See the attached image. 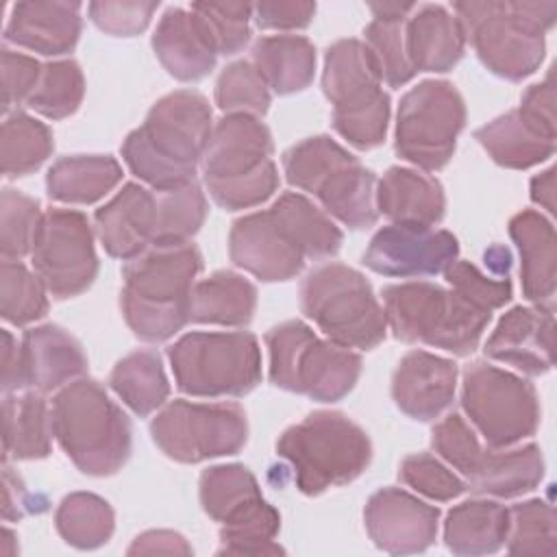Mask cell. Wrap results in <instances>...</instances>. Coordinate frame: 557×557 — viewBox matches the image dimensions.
Wrapping results in <instances>:
<instances>
[{
	"label": "cell",
	"mask_w": 557,
	"mask_h": 557,
	"mask_svg": "<svg viewBox=\"0 0 557 557\" xmlns=\"http://www.w3.org/2000/svg\"><path fill=\"white\" fill-rule=\"evenodd\" d=\"M213 126L209 100L194 89H178L150 107L120 152L126 168L152 191H170L196 181Z\"/></svg>",
	"instance_id": "obj_1"
},
{
	"label": "cell",
	"mask_w": 557,
	"mask_h": 557,
	"mask_svg": "<svg viewBox=\"0 0 557 557\" xmlns=\"http://www.w3.org/2000/svg\"><path fill=\"white\" fill-rule=\"evenodd\" d=\"M202 255L196 244H152L122 268L120 307L128 329L159 344L189 322V298Z\"/></svg>",
	"instance_id": "obj_2"
},
{
	"label": "cell",
	"mask_w": 557,
	"mask_h": 557,
	"mask_svg": "<svg viewBox=\"0 0 557 557\" xmlns=\"http://www.w3.org/2000/svg\"><path fill=\"white\" fill-rule=\"evenodd\" d=\"M453 11L479 61L492 74L518 83L544 59V35L555 24L557 2H455Z\"/></svg>",
	"instance_id": "obj_3"
},
{
	"label": "cell",
	"mask_w": 557,
	"mask_h": 557,
	"mask_svg": "<svg viewBox=\"0 0 557 557\" xmlns=\"http://www.w3.org/2000/svg\"><path fill=\"white\" fill-rule=\"evenodd\" d=\"M54 440L89 476H111L131 457L133 426L104 387L87 376L63 385L52 398Z\"/></svg>",
	"instance_id": "obj_4"
},
{
	"label": "cell",
	"mask_w": 557,
	"mask_h": 557,
	"mask_svg": "<svg viewBox=\"0 0 557 557\" xmlns=\"http://www.w3.org/2000/svg\"><path fill=\"white\" fill-rule=\"evenodd\" d=\"M270 128L252 115L231 113L215 122L202 157L209 196L226 211L250 209L278 189Z\"/></svg>",
	"instance_id": "obj_5"
},
{
	"label": "cell",
	"mask_w": 557,
	"mask_h": 557,
	"mask_svg": "<svg viewBox=\"0 0 557 557\" xmlns=\"http://www.w3.org/2000/svg\"><path fill=\"white\" fill-rule=\"evenodd\" d=\"M276 455L292 468L296 487L318 496L361 476L372 461L368 433L339 411H313L276 440Z\"/></svg>",
	"instance_id": "obj_6"
},
{
	"label": "cell",
	"mask_w": 557,
	"mask_h": 557,
	"mask_svg": "<svg viewBox=\"0 0 557 557\" xmlns=\"http://www.w3.org/2000/svg\"><path fill=\"white\" fill-rule=\"evenodd\" d=\"M383 311L394 337L407 344H426L457 357L479 348L492 320L450 287L429 281H409L383 289Z\"/></svg>",
	"instance_id": "obj_7"
},
{
	"label": "cell",
	"mask_w": 557,
	"mask_h": 557,
	"mask_svg": "<svg viewBox=\"0 0 557 557\" xmlns=\"http://www.w3.org/2000/svg\"><path fill=\"white\" fill-rule=\"evenodd\" d=\"M287 181L315 196L324 213L348 228H368L376 222V176L329 135L307 137L283 152Z\"/></svg>",
	"instance_id": "obj_8"
},
{
	"label": "cell",
	"mask_w": 557,
	"mask_h": 557,
	"mask_svg": "<svg viewBox=\"0 0 557 557\" xmlns=\"http://www.w3.org/2000/svg\"><path fill=\"white\" fill-rule=\"evenodd\" d=\"M368 46L359 39H339L329 46L322 70V91L333 104V128L350 146L372 150L385 141L389 96Z\"/></svg>",
	"instance_id": "obj_9"
},
{
	"label": "cell",
	"mask_w": 557,
	"mask_h": 557,
	"mask_svg": "<svg viewBox=\"0 0 557 557\" xmlns=\"http://www.w3.org/2000/svg\"><path fill=\"white\" fill-rule=\"evenodd\" d=\"M272 385L318 403L342 400L359 381L361 357L318 337L305 322L287 320L265 333Z\"/></svg>",
	"instance_id": "obj_10"
},
{
	"label": "cell",
	"mask_w": 557,
	"mask_h": 557,
	"mask_svg": "<svg viewBox=\"0 0 557 557\" xmlns=\"http://www.w3.org/2000/svg\"><path fill=\"white\" fill-rule=\"evenodd\" d=\"M228 255L237 268L265 283L300 274L305 261L313 259V226L296 191L281 194L270 209L235 220Z\"/></svg>",
	"instance_id": "obj_11"
},
{
	"label": "cell",
	"mask_w": 557,
	"mask_h": 557,
	"mask_svg": "<svg viewBox=\"0 0 557 557\" xmlns=\"http://www.w3.org/2000/svg\"><path fill=\"white\" fill-rule=\"evenodd\" d=\"M300 309L326 339L344 348L372 350L387 333L370 281L344 263H322L302 278Z\"/></svg>",
	"instance_id": "obj_12"
},
{
	"label": "cell",
	"mask_w": 557,
	"mask_h": 557,
	"mask_svg": "<svg viewBox=\"0 0 557 557\" xmlns=\"http://www.w3.org/2000/svg\"><path fill=\"white\" fill-rule=\"evenodd\" d=\"M176 387L198 398L246 396L261 383V348L252 333L194 331L168 348Z\"/></svg>",
	"instance_id": "obj_13"
},
{
	"label": "cell",
	"mask_w": 557,
	"mask_h": 557,
	"mask_svg": "<svg viewBox=\"0 0 557 557\" xmlns=\"http://www.w3.org/2000/svg\"><path fill=\"white\" fill-rule=\"evenodd\" d=\"M466 128V102L448 81H422L411 87L396 113V154L426 172L442 170L455 154Z\"/></svg>",
	"instance_id": "obj_14"
},
{
	"label": "cell",
	"mask_w": 557,
	"mask_h": 557,
	"mask_svg": "<svg viewBox=\"0 0 557 557\" xmlns=\"http://www.w3.org/2000/svg\"><path fill=\"white\" fill-rule=\"evenodd\" d=\"M461 407L492 448L516 446L540 426L535 387L518 374L472 361L461 379Z\"/></svg>",
	"instance_id": "obj_15"
},
{
	"label": "cell",
	"mask_w": 557,
	"mask_h": 557,
	"mask_svg": "<svg viewBox=\"0 0 557 557\" xmlns=\"http://www.w3.org/2000/svg\"><path fill=\"white\" fill-rule=\"evenodd\" d=\"M152 442L181 463L235 455L248 440L246 411L237 403L172 400L150 422Z\"/></svg>",
	"instance_id": "obj_16"
},
{
	"label": "cell",
	"mask_w": 557,
	"mask_h": 557,
	"mask_svg": "<svg viewBox=\"0 0 557 557\" xmlns=\"http://www.w3.org/2000/svg\"><path fill=\"white\" fill-rule=\"evenodd\" d=\"M200 505L220 522V542L235 546H263L281 529L278 511L261 496L255 474L242 463L211 466L200 474Z\"/></svg>",
	"instance_id": "obj_17"
},
{
	"label": "cell",
	"mask_w": 557,
	"mask_h": 557,
	"mask_svg": "<svg viewBox=\"0 0 557 557\" xmlns=\"http://www.w3.org/2000/svg\"><path fill=\"white\" fill-rule=\"evenodd\" d=\"M30 261L48 294L57 300L74 298L98 276L94 228L85 213L52 207L44 211Z\"/></svg>",
	"instance_id": "obj_18"
},
{
	"label": "cell",
	"mask_w": 557,
	"mask_h": 557,
	"mask_svg": "<svg viewBox=\"0 0 557 557\" xmlns=\"http://www.w3.org/2000/svg\"><path fill=\"white\" fill-rule=\"evenodd\" d=\"M457 257L459 242L450 231L418 224H387L372 235L363 252V263L383 276L418 278L444 274Z\"/></svg>",
	"instance_id": "obj_19"
},
{
	"label": "cell",
	"mask_w": 557,
	"mask_h": 557,
	"mask_svg": "<svg viewBox=\"0 0 557 557\" xmlns=\"http://www.w3.org/2000/svg\"><path fill=\"white\" fill-rule=\"evenodd\" d=\"M363 524L376 548L411 555L435 542L440 509L400 487H383L368 498Z\"/></svg>",
	"instance_id": "obj_20"
},
{
	"label": "cell",
	"mask_w": 557,
	"mask_h": 557,
	"mask_svg": "<svg viewBox=\"0 0 557 557\" xmlns=\"http://www.w3.org/2000/svg\"><path fill=\"white\" fill-rule=\"evenodd\" d=\"M555 318L553 307L509 309L485 342V355L524 374L540 376L553 368Z\"/></svg>",
	"instance_id": "obj_21"
},
{
	"label": "cell",
	"mask_w": 557,
	"mask_h": 557,
	"mask_svg": "<svg viewBox=\"0 0 557 557\" xmlns=\"http://www.w3.org/2000/svg\"><path fill=\"white\" fill-rule=\"evenodd\" d=\"M457 374L455 361L426 350H411L394 370L392 398L405 416L431 422L450 407Z\"/></svg>",
	"instance_id": "obj_22"
},
{
	"label": "cell",
	"mask_w": 557,
	"mask_h": 557,
	"mask_svg": "<svg viewBox=\"0 0 557 557\" xmlns=\"http://www.w3.org/2000/svg\"><path fill=\"white\" fill-rule=\"evenodd\" d=\"M96 233L102 248L122 261H131L154 244L157 191L126 183L96 215Z\"/></svg>",
	"instance_id": "obj_23"
},
{
	"label": "cell",
	"mask_w": 557,
	"mask_h": 557,
	"mask_svg": "<svg viewBox=\"0 0 557 557\" xmlns=\"http://www.w3.org/2000/svg\"><path fill=\"white\" fill-rule=\"evenodd\" d=\"M81 2L61 0L15 2L4 26V39L44 57L67 54L81 37Z\"/></svg>",
	"instance_id": "obj_24"
},
{
	"label": "cell",
	"mask_w": 557,
	"mask_h": 557,
	"mask_svg": "<svg viewBox=\"0 0 557 557\" xmlns=\"http://www.w3.org/2000/svg\"><path fill=\"white\" fill-rule=\"evenodd\" d=\"M20 346L24 387L46 394L81 379L87 372V355L83 346L57 324L24 331Z\"/></svg>",
	"instance_id": "obj_25"
},
{
	"label": "cell",
	"mask_w": 557,
	"mask_h": 557,
	"mask_svg": "<svg viewBox=\"0 0 557 557\" xmlns=\"http://www.w3.org/2000/svg\"><path fill=\"white\" fill-rule=\"evenodd\" d=\"M152 50L170 76L178 81L205 78L218 61V50L200 20L181 7H170L152 35Z\"/></svg>",
	"instance_id": "obj_26"
},
{
	"label": "cell",
	"mask_w": 557,
	"mask_h": 557,
	"mask_svg": "<svg viewBox=\"0 0 557 557\" xmlns=\"http://www.w3.org/2000/svg\"><path fill=\"white\" fill-rule=\"evenodd\" d=\"M509 235L520 255L522 294L535 307H553L557 289L555 226L535 209H524L509 220Z\"/></svg>",
	"instance_id": "obj_27"
},
{
	"label": "cell",
	"mask_w": 557,
	"mask_h": 557,
	"mask_svg": "<svg viewBox=\"0 0 557 557\" xmlns=\"http://www.w3.org/2000/svg\"><path fill=\"white\" fill-rule=\"evenodd\" d=\"M405 46L413 72H448L466 50V35L455 17L442 4H422L405 22Z\"/></svg>",
	"instance_id": "obj_28"
},
{
	"label": "cell",
	"mask_w": 557,
	"mask_h": 557,
	"mask_svg": "<svg viewBox=\"0 0 557 557\" xmlns=\"http://www.w3.org/2000/svg\"><path fill=\"white\" fill-rule=\"evenodd\" d=\"M376 211L394 224L435 226L444 220L446 196L437 178L411 168L392 165L376 183Z\"/></svg>",
	"instance_id": "obj_29"
},
{
	"label": "cell",
	"mask_w": 557,
	"mask_h": 557,
	"mask_svg": "<svg viewBox=\"0 0 557 557\" xmlns=\"http://www.w3.org/2000/svg\"><path fill=\"white\" fill-rule=\"evenodd\" d=\"M544 476V457L537 444L483 448L472 472L466 476L474 494L518 498L533 492Z\"/></svg>",
	"instance_id": "obj_30"
},
{
	"label": "cell",
	"mask_w": 557,
	"mask_h": 557,
	"mask_svg": "<svg viewBox=\"0 0 557 557\" xmlns=\"http://www.w3.org/2000/svg\"><path fill=\"white\" fill-rule=\"evenodd\" d=\"M474 137L498 165L509 170H529L546 161L553 157L557 141V135L537 126L520 109H511L476 128Z\"/></svg>",
	"instance_id": "obj_31"
},
{
	"label": "cell",
	"mask_w": 557,
	"mask_h": 557,
	"mask_svg": "<svg viewBox=\"0 0 557 557\" xmlns=\"http://www.w3.org/2000/svg\"><path fill=\"white\" fill-rule=\"evenodd\" d=\"M52 409L41 392L7 394L2 403V450L4 461L44 459L52 448Z\"/></svg>",
	"instance_id": "obj_32"
},
{
	"label": "cell",
	"mask_w": 557,
	"mask_h": 557,
	"mask_svg": "<svg viewBox=\"0 0 557 557\" xmlns=\"http://www.w3.org/2000/svg\"><path fill=\"white\" fill-rule=\"evenodd\" d=\"M509 509L496 500L474 498L455 505L444 520V544L455 555H492L507 542Z\"/></svg>",
	"instance_id": "obj_33"
},
{
	"label": "cell",
	"mask_w": 557,
	"mask_h": 557,
	"mask_svg": "<svg viewBox=\"0 0 557 557\" xmlns=\"http://www.w3.org/2000/svg\"><path fill=\"white\" fill-rule=\"evenodd\" d=\"M278 96L302 91L315 76V46L302 35H270L252 46L250 61Z\"/></svg>",
	"instance_id": "obj_34"
},
{
	"label": "cell",
	"mask_w": 557,
	"mask_h": 557,
	"mask_svg": "<svg viewBox=\"0 0 557 557\" xmlns=\"http://www.w3.org/2000/svg\"><path fill=\"white\" fill-rule=\"evenodd\" d=\"M257 309V287L237 272L218 270L196 281L189 298V320L198 324L244 326Z\"/></svg>",
	"instance_id": "obj_35"
},
{
	"label": "cell",
	"mask_w": 557,
	"mask_h": 557,
	"mask_svg": "<svg viewBox=\"0 0 557 557\" xmlns=\"http://www.w3.org/2000/svg\"><path fill=\"white\" fill-rule=\"evenodd\" d=\"M122 181V165L109 154H72L57 159L46 174L48 196L67 205H91Z\"/></svg>",
	"instance_id": "obj_36"
},
{
	"label": "cell",
	"mask_w": 557,
	"mask_h": 557,
	"mask_svg": "<svg viewBox=\"0 0 557 557\" xmlns=\"http://www.w3.org/2000/svg\"><path fill=\"white\" fill-rule=\"evenodd\" d=\"M416 9L411 2H376L370 4L374 20L366 26V46L374 59L381 81L389 87H403L416 72L407 57L405 46V22Z\"/></svg>",
	"instance_id": "obj_37"
},
{
	"label": "cell",
	"mask_w": 557,
	"mask_h": 557,
	"mask_svg": "<svg viewBox=\"0 0 557 557\" xmlns=\"http://www.w3.org/2000/svg\"><path fill=\"white\" fill-rule=\"evenodd\" d=\"M109 385L139 418L163 407L170 396L161 355L150 348H139L122 357L109 374Z\"/></svg>",
	"instance_id": "obj_38"
},
{
	"label": "cell",
	"mask_w": 557,
	"mask_h": 557,
	"mask_svg": "<svg viewBox=\"0 0 557 557\" xmlns=\"http://www.w3.org/2000/svg\"><path fill=\"white\" fill-rule=\"evenodd\" d=\"M54 527L65 544L81 550H94L111 540L115 513L104 498L91 492H72L59 503Z\"/></svg>",
	"instance_id": "obj_39"
},
{
	"label": "cell",
	"mask_w": 557,
	"mask_h": 557,
	"mask_svg": "<svg viewBox=\"0 0 557 557\" xmlns=\"http://www.w3.org/2000/svg\"><path fill=\"white\" fill-rule=\"evenodd\" d=\"M54 148L50 128L24 111L4 115L0 133L2 174L9 178L35 172Z\"/></svg>",
	"instance_id": "obj_40"
},
{
	"label": "cell",
	"mask_w": 557,
	"mask_h": 557,
	"mask_svg": "<svg viewBox=\"0 0 557 557\" xmlns=\"http://www.w3.org/2000/svg\"><path fill=\"white\" fill-rule=\"evenodd\" d=\"M207 218V198L198 181L170 191H157L154 244H185Z\"/></svg>",
	"instance_id": "obj_41"
},
{
	"label": "cell",
	"mask_w": 557,
	"mask_h": 557,
	"mask_svg": "<svg viewBox=\"0 0 557 557\" xmlns=\"http://www.w3.org/2000/svg\"><path fill=\"white\" fill-rule=\"evenodd\" d=\"M0 313L15 326H26L48 313V289L37 272L17 259L0 263Z\"/></svg>",
	"instance_id": "obj_42"
},
{
	"label": "cell",
	"mask_w": 557,
	"mask_h": 557,
	"mask_svg": "<svg viewBox=\"0 0 557 557\" xmlns=\"http://www.w3.org/2000/svg\"><path fill=\"white\" fill-rule=\"evenodd\" d=\"M85 96L83 70L72 59L46 63L41 78L26 100V104L48 120H63L72 115Z\"/></svg>",
	"instance_id": "obj_43"
},
{
	"label": "cell",
	"mask_w": 557,
	"mask_h": 557,
	"mask_svg": "<svg viewBox=\"0 0 557 557\" xmlns=\"http://www.w3.org/2000/svg\"><path fill=\"white\" fill-rule=\"evenodd\" d=\"M507 550L511 555H546L557 553L555 509L542 498L518 503L509 509Z\"/></svg>",
	"instance_id": "obj_44"
},
{
	"label": "cell",
	"mask_w": 557,
	"mask_h": 557,
	"mask_svg": "<svg viewBox=\"0 0 557 557\" xmlns=\"http://www.w3.org/2000/svg\"><path fill=\"white\" fill-rule=\"evenodd\" d=\"M270 102V89L250 61H233L220 72L215 81V104L224 115L244 113L261 120Z\"/></svg>",
	"instance_id": "obj_45"
},
{
	"label": "cell",
	"mask_w": 557,
	"mask_h": 557,
	"mask_svg": "<svg viewBox=\"0 0 557 557\" xmlns=\"http://www.w3.org/2000/svg\"><path fill=\"white\" fill-rule=\"evenodd\" d=\"M44 211L37 198H30L13 187L2 189L0 198V252L2 259H22L30 255Z\"/></svg>",
	"instance_id": "obj_46"
},
{
	"label": "cell",
	"mask_w": 557,
	"mask_h": 557,
	"mask_svg": "<svg viewBox=\"0 0 557 557\" xmlns=\"http://www.w3.org/2000/svg\"><path fill=\"white\" fill-rule=\"evenodd\" d=\"M189 11L200 20L218 54H235L250 39L252 4L248 2H194Z\"/></svg>",
	"instance_id": "obj_47"
},
{
	"label": "cell",
	"mask_w": 557,
	"mask_h": 557,
	"mask_svg": "<svg viewBox=\"0 0 557 557\" xmlns=\"http://www.w3.org/2000/svg\"><path fill=\"white\" fill-rule=\"evenodd\" d=\"M446 285L457 292L461 298L472 302L483 311H496L511 300V281L509 276H492L481 272L470 261H455L444 272Z\"/></svg>",
	"instance_id": "obj_48"
},
{
	"label": "cell",
	"mask_w": 557,
	"mask_h": 557,
	"mask_svg": "<svg viewBox=\"0 0 557 557\" xmlns=\"http://www.w3.org/2000/svg\"><path fill=\"white\" fill-rule=\"evenodd\" d=\"M398 476L407 487L437 503L453 500L466 492V481H461L448 466L429 453L405 457Z\"/></svg>",
	"instance_id": "obj_49"
},
{
	"label": "cell",
	"mask_w": 557,
	"mask_h": 557,
	"mask_svg": "<svg viewBox=\"0 0 557 557\" xmlns=\"http://www.w3.org/2000/svg\"><path fill=\"white\" fill-rule=\"evenodd\" d=\"M431 444L435 453L463 476L472 472L483 450L476 433L466 424V420L459 413H448L433 426Z\"/></svg>",
	"instance_id": "obj_50"
},
{
	"label": "cell",
	"mask_w": 557,
	"mask_h": 557,
	"mask_svg": "<svg viewBox=\"0 0 557 557\" xmlns=\"http://www.w3.org/2000/svg\"><path fill=\"white\" fill-rule=\"evenodd\" d=\"M159 9V2L150 0H98L89 2L87 13L89 20L107 35L113 37H133L148 28L154 11Z\"/></svg>",
	"instance_id": "obj_51"
},
{
	"label": "cell",
	"mask_w": 557,
	"mask_h": 557,
	"mask_svg": "<svg viewBox=\"0 0 557 557\" xmlns=\"http://www.w3.org/2000/svg\"><path fill=\"white\" fill-rule=\"evenodd\" d=\"M44 65L28 54L2 48V111L26 102L41 78Z\"/></svg>",
	"instance_id": "obj_52"
},
{
	"label": "cell",
	"mask_w": 557,
	"mask_h": 557,
	"mask_svg": "<svg viewBox=\"0 0 557 557\" xmlns=\"http://www.w3.org/2000/svg\"><path fill=\"white\" fill-rule=\"evenodd\" d=\"M315 15L313 2L272 0L252 4V20L265 30H298L307 28Z\"/></svg>",
	"instance_id": "obj_53"
},
{
	"label": "cell",
	"mask_w": 557,
	"mask_h": 557,
	"mask_svg": "<svg viewBox=\"0 0 557 557\" xmlns=\"http://www.w3.org/2000/svg\"><path fill=\"white\" fill-rule=\"evenodd\" d=\"M518 109L527 113L537 126L544 131L557 135V122H555V83H553V72L546 74L542 83H535L527 87V91L520 98Z\"/></svg>",
	"instance_id": "obj_54"
},
{
	"label": "cell",
	"mask_w": 557,
	"mask_h": 557,
	"mask_svg": "<svg viewBox=\"0 0 557 557\" xmlns=\"http://www.w3.org/2000/svg\"><path fill=\"white\" fill-rule=\"evenodd\" d=\"M189 542L174 531H146L133 540L126 555H191Z\"/></svg>",
	"instance_id": "obj_55"
},
{
	"label": "cell",
	"mask_w": 557,
	"mask_h": 557,
	"mask_svg": "<svg viewBox=\"0 0 557 557\" xmlns=\"http://www.w3.org/2000/svg\"><path fill=\"white\" fill-rule=\"evenodd\" d=\"M35 505H37V496L28 494L24 483L20 481V476H15L9 466H4V474H2V518L4 520H20L24 513L41 511Z\"/></svg>",
	"instance_id": "obj_56"
},
{
	"label": "cell",
	"mask_w": 557,
	"mask_h": 557,
	"mask_svg": "<svg viewBox=\"0 0 557 557\" xmlns=\"http://www.w3.org/2000/svg\"><path fill=\"white\" fill-rule=\"evenodd\" d=\"M22 387H24L22 346L7 329H2V392L11 394Z\"/></svg>",
	"instance_id": "obj_57"
},
{
	"label": "cell",
	"mask_w": 557,
	"mask_h": 557,
	"mask_svg": "<svg viewBox=\"0 0 557 557\" xmlns=\"http://www.w3.org/2000/svg\"><path fill=\"white\" fill-rule=\"evenodd\" d=\"M531 200L555 213V168H548L531 178Z\"/></svg>",
	"instance_id": "obj_58"
},
{
	"label": "cell",
	"mask_w": 557,
	"mask_h": 557,
	"mask_svg": "<svg viewBox=\"0 0 557 557\" xmlns=\"http://www.w3.org/2000/svg\"><path fill=\"white\" fill-rule=\"evenodd\" d=\"M485 265H490V270L496 276H509V268H511V255L505 246H492L490 250H485Z\"/></svg>",
	"instance_id": "obj_59"
},
{
	"label": "cell",
	"mask_w": 557,
	"mask_h": 557,
	"mask_svg": "<svg viewBox=\"0 0 557 557\" xmlns=\"http://www.w3.org/2000/svg\"><path fill=\"white\" fill-rule=\"evenodd\" d=\"M2 537H4V544H11V542L15 540V535H13L9 529L2 531ZM15 553H17V548H4V550H2V555H7V557H11V555H15Z\"/></svg>",
	"instance_id": "obj_60"
}]
</instances>
